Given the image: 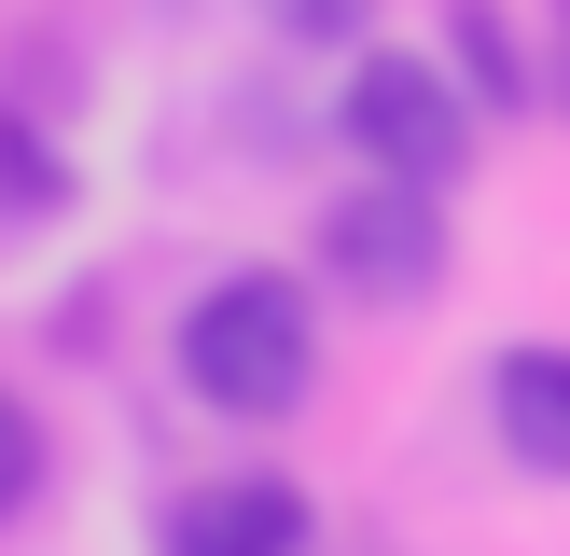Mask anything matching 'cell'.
I'll use <instances>...</instances> for the list:
<instances>
[{
	"mask_svg": "<svg viewBox=\"0 0 570 556\" xmlns=\"http://www.w3.org/2000/svg\"><path fill=\"white\" fill-rule=\"evenodd\" d=\"M334 126H348V153H362V167L460 195V167H473V83H460V70H432V56H404V42H362V56H348V83H334Z\"/></svg>",
	"mask_w": 570,
	"mask_h": 556,
	"instance_id": "7a4b0ae2",
	"label": "cell"
},
{
	"mask_svg": "<svg viewBox=\"0 0 570 556\" xmlns=\"http://www.w3.org/2000/svg\"><path fill=\"white\" fill-rule=\"evenodd\" d=\"M265 28L306 42V56H362L376 42V0H265Z\"/></svg>",
	"mask_w": 570,
	"mask_h": 556,
	"instance_id": "52a82bcc",
	"label": "cell"
},
{
	"mask_svg": "<svg viewBox=\"0 0 570 556\" xmlns=\"http://www.w3.org/2000/svg\"><path fill=\"white\" fill-rule=\"evenodd\" d=\"M445 42H460V83H488V111H529V56L501 0H445Z\"/></svg>",
	"mask_w": 570,
	"mask_h": 556,
	"instance_id": "8992f818",
	"label": "cell"
},
{
	"mask_svg": "<svg viewBox=\"0 0 570 556\" xmlns=\"http://www.w3.org/2000/svg\"><path fill=\"white\" fill-rule=\"evenodd\" d=\"M321 265L348 278L362 306H432V292H445V195L362 167V181L321 209Z\"/></svg>",
	"mask_w": 570,
	"mask_h": 556,
	"instance_id": "3957f363",
	"label": "cell"
},
{
	"mask_svg": "<svg viewBox=\"0 0 570 556\" xmlns=\"http://www.w3.org/2000/svg\"><path fill=\"white\" fill-rule=\"evenodd\" d=\"M306 487L293 473H209V487H181V515H167V556H306Z\"/></svg>",
	"mask_w": 570,
	"mask_h": 556,
	"instance_id": "277c9868",
	"label": "cell"
},
{
	"mask_svg": "<svg viewBox=\"0 0 570 556\" xmlns=\"http://www.w3.org/2000/svg\"><path fill=\"white\" fill-rule=\"evenodd\" d=\"M28 500H42V417H28L14 389H0V528H14Z\"/></svg>",
	"mask_w": 570,
	"mask_h": 556,
	"instance_id": "ba28073f",
	"label": "cell"
},
{
	"mask_svg": "<svg viewBox=\"0 0 570 556\" xmlns=\"http://www.w3.org/2000/svg\"><path fill=\"white\" fill-rule=\"evenodd\" d=\"M181 389L209 417H293L321 389V306H306V278H278V265L209 278L181 306Z\"/></svg>",
	"mask_w": 570,
	"mask_h": 556,
	"instance_id": "6da1fadb",
	"label": "cell"
},
{
	"mask_svg": "<svg viewBox=\"0 0 570 556\" xmlns=\"http://www.w3.org/2000/svg\"><path fill=\"white\" fill-rule=\"evenodd\" d=\"M488 431H501V459L515 473H543V487H570V348H501L488 361Z\"/></svg>",
	"mask_w": 570,
	"mask_h": 556,
	"instance_id": "5b68a950",
	"label": "cell"
}]
</instances>
